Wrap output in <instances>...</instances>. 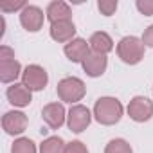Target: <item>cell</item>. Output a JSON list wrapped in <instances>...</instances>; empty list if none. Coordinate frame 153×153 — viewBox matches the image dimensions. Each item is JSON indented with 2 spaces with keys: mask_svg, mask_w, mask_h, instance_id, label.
I'll return each instance as SVG.
<instances>
[{
  "mask_svg": "<svg viewBox=\"0 0 153 153\" xmlns=\"http://www.w3.org/2000/svg\"><path fill=\"white\" fill-rule=\"evenodd\" d=\"M74 34H76V27H74L72 20H63V22L51 24V38L58 43L72 42Z\"/></svg>",
  "mask_w": 153,
  "mask_h": 153,
  "instance_id": "cell-13",
  "label": "cell"
},
{
  "mask_svg": "<svg viewBox=\"0 0 153 153\" xmlns=\"http://www.w3.org/2000/svg\"><path fill=\"white\" fill-rule=\"evenodd\" d=\"M58 97L63 101V103H78L83 99L85 92H87V87L85 83L79 79V78H63L59 83H58Z\"/></svg>",
  "mask_w": 153,
  "mask_h": 153,
  "instance_id": "cell-3",
  "label": "cell"
},
{
  "mask_svg": "<svg viewBox=\"0 0 153 153\" xmlns=\"http://www.w3.org/2000/svg\"><path fill=\"white\" fill-rule=\"evenodd\" d=\"M47 81H49V76H47V70L40 65H27L25 70L22 72V83L33 92H38V90H43L47 87Z\"/></svg>",
  "mask_w": 153,
  "mask_h": 153,
  "instance_id": "cell-4",
  "label": "cell"
},
{
  "mask_svg": "<svg viewBox=\"0 0 153 153\" xmlns=\"http://www.w3.org/2000/svg\"><path fill=\"white\" fill-rule=\"evenodd\" d=\"M92 121V115H90V110L83 105H74L70 110H68V115H67V124L70 128V131L74 133H81L88 128Z\"/></svg>",
  "mask_w": 153,
  "mask_h": 153,
  "instance_id": "cell-5",
  "label": "cell"
},
{
  "mask_svg": "<svg viewBox=\"0 0 153 153\" xmlns=\"http://www.w3.org/2000/svg\"><path fill=\"white\" fill-rule=\"evenodd\" d=\"M63 51H65V56L72 63H83L85 58L90 54V43H87L83 38H74L72 42L65 45Z\"/></svg>",
  "mask_w": 153,
  "mask_h": 153,
  "instance_id": "cell-10",
  "label": "cell"
},
{
  "mask_svg": "<svg viewBox=\"0 0 153 153\" xmlns=\"http://www.w3.org/2000/svg\"><path fill=\"white\" fill-rule=\"evenodd\" d=\"M65 153H88V149L81 140H72L65 146Z\"/></svg>",
  "mask_w": 153,
  "mask_h": 153,
  "instance_id": "cell-21",
  "label": "cell"
},
{
  "mask_svg": "<svg viewBox=\"0 0 153 153\" xmlns=\"http://www.w3.org/2000/svg\"><path fill=\"white\" fill-rule=\"evenodd\" d=\"M22 76V65L16 59L0 61V81L2 83H15Z\"/></svg>",
  "mask_w": 153,
  "mask_h": 153,
  "instance_id": "cell-16",
  "label": "cell"
},
{
  "mask_svg": "<svg viewBox=\"0 0 153 153\" xmlns=\"http://www.w3.org/2000/svg\"><path fill=\"white\" fill-rule=\"evenodd\" d=\"M144 43L137 36H124L117 43V56L126 65H137L144 58Z\"/></svg>",
  "mask_w": 153,
  "mask_h": 153,
  "instance_id": "cell-2",
  "label": "cell"
},
{
  "mask_svg": "<svg viewBox=\"0 0 153 153\" xmlns=\"http://www.w3.org/2000/svg\"><path fill=\"white\" fill-rule=\"evenodd\" d=\"M11 153H36V144L27 137H20L13 142Z\"/></svg>",
  "mask_w": 153,
  "mask_h": 153,
  "instance_id": "cell-18",
  "label": "cell"
},
{
  "mask_svg": "<svg viewBox=\"0 0 153 153\" xmlns=\"http://www.w3.org/2000/svg\"><path fill=\"white\" fill-rule=\"evenodd\" d=\"M105 153H133V149L124 139H112L106 144Z\"/></svg>",
  "mask_w": 153,
  "mask_h": 153,
  "instance_id": "cell-19",
  "label": "cell"
},
{
  "mask_svg": "<svg viewBox=\"0 0 153 153\" xmlns=\"http://www.w3.org/2000/svg\"><path fill=\"white\" fill-rule=\"evenodd\" d=\"M9 59H15V51L7 45H2L0 47V61H9Z\"/></svg>",
  "mask_w": 153,
  "mask_h": 153,
  "instance_id": "cell-24",
  "label": "cell"
},
{
  "mask_svg": "<svg viewBox=\"0 0 153 153\" xmlns=\"http://www.w3.org/2000/svg\"><path fill=\"white\" fill-rule=\"evenodd\" d=\"M128 115L135 123L149 121L151 115H153V101H149L148 97H142V96L133 97L128 105Z\"/></svg>",
  "mask_w": 153,
  "mask_h": 153,
  "instance_id": "cell-6",
  "label": "cell"
},
{
  "mask_svg": "<svg viewBox=\"0 0 153 153\" xmlns=\"http://www.w3.org/2000/svg\"><path fill=\"white\" fill-rule=\"evenodd\" d=\"M27 4L24 0H18V2H13V4H0V9L4 13H13V11H18V9H25Z\"/></svg>",
  "mask_w": 153,
  "mask_h": 153,
  "instance_id": "cell-23",
  "label": "cell"
},
{
  "mask_svg": "<svg viewBox=\"0 0 153 153\" xmlns=\"http://www.w3.org/2000/svg\"><path fill=\"white\" fill-rule=\"evenodd\" d=\"M7 99L11 105L18 106V108H24V106H29V103L33 101V96H31V90L24 85V83H13L7 92H6Z\"/></svg>",
  "mask_w": 153,
  "mask_h": 153,
  "instance_id": "cell-12",
  "label": "cell"
},
{
  "mask_svg": "<svg viewBox=\"0 0 153 153\" xmlns=\"http://www.w3.org/2000/svg\"><path fill=\"white\" fill-rule=\"evenodd\" d=\"M43 20L45 15L38 6H27L25 9L20 11V24L29 33H38L43 25Z\"/></svg>",
  "mask_w": 153,
  "mask_h": 153,
  "instance_id": "cell-7",
  "label": "cell"
},
{
  "mask_svg": "<svg viewBox=\"0 0 153 153\" xmlns=\"http://www.w3.org/2000/svg\"><path fill=\"white\" fill-rule=\"evenodd\" d=\"M142 43L148 45V47H153V25H149V27L144 31V34H142Z\"/></svg>",
  "mask_w": 153,
  "mask_h": 153,
  "instance_id": "cell-25",
  "label": "cell"
},
{
  "mask_svg": "<svg viewBox=\"0 0 153 153\" xmlns=\"http://www.w3.org/2000/svg\"><path fill=\"white\" fill-rule=\"evenodd\" d=\"M97 9L101 11V15L112 16L117 11V2H115V0H99V2H97Z\"/></svg>",
  "mask_w": 153,
  "mask_h": 153,
  "instance_id": "cell-20",
  "label": "cell"
},
{
  "mask_svg": "<svg viewBox=\"0 0 153 153\" xmlns=\"http://www.w3.org/2000/svg\"><path fill=\"white\" fill-rule=\"evenodd\" d=\"M45 16L49 18L51 24H56V22H63V20H70L72 16V11L68 7V4L61 2V0H54L47 6V11H45Z\"/></svg>",
  "mask_w": 153,
  "mask_h": 153,
  "instance_id": "cell-14",
  "label": "cell"
},
{
  "mask_svg": "<svg viewBox=\"0 0 153 153\" xmlns=\"http://www.w3.org/2000/svg\"><path fill=\"white\" fill-rule=\"evenodd\" d=\"M65 108L61 103H49L43 106L42 110V119L45 121V124L51 128V130H58L63 126L65 123Z\"/></svg>",
  "mask_w": 153,
  "mask_h": 153,
  "instance_id": "cell-9",
  "label": "cell"
},
{
  "mask_svg": "<svg viewBox=\"0 0 153 153\" xmlns=\"http://www.w3.org/2000/svg\"><path fill=\"white\" fill-rule=\"evenodd\" d=\"M135 6L144 16H153V0H137Z\"/></svg>",
  "mask_w": 153,
  "mask_h": 153,
  "instance_id": "cell-22",
  "label": "cell"
},
{
  "mask_svg": "<svg viewBox=\"0 0 153 153\" xmlns=\"http://www.w3.org/2000/svg\"><path fill=\"white\" fill-rule=\"evenodd\" d=\"M94 117L99 124L112 126L123 117V105L115 97H99L94 105Z\"/></svg>",
  "mask_w": 153,
  "mask_h": 153,
  "instance_id": "cell-1",
  "label": "cell"
},
{
  "mask_svg": "<svg viewBox=\"0 0 153 153\" xmlns=\"http://www.w3.org/2000/svg\"><path fill=\"white\" fill-rule=\"evenodd\" d=\"M88 43H90L92 52L105 54V56L114 49V40H112V38H110V34H108V33H105V31H97V33H94V34L90 36Z\"/></svg>",
  "mask_w": 153,
  "mask_h": 153,
  "instance_id": "cell-15",
  "label": "cell"
},
{
  "mask_svg": "<svg viewBox=\"0 0 153 153\" xmlns=\"http://www.w3.org/2000/svg\"><path fill=\"white\" fill-rule=\"evenodd\" d=\"M2 128L9 135H20L27 128V115L24 112H16V110L6 112L2 117Z\"/></svg>",
  "mask_w": 153,
  "mask_h": 153,
  "instance_id": "cell-8",
  "label": "cell"
},
{
  "mask_svg": "<svg viewBox=\"0 0 153 153\" xmlns=\"http://www.w3.org/2000/svg\"><path fill=\"white\" fill-rule=\"evenodd\" d=\"M65 142L61 137L54 135V137H47L42 144H40V153H65Z\"/></svg>",
  "mask_w": 153,
  "mask_h": 153,
  "instance_id": "cell-17",
  "label": "cell"
},
{
  "mask_svg": "<svg viewBox=\"0 0 153 153\" xmlns=\"http://www.w3.org/2000/svg\"><path fill=\"white\" fill-rule=\"evenodd\" d=\"M81 65H83V70L87 72V76H90V78H99V76H103L105 70H106L108 59H106L105 54L90 52Z\"/></svg>",
  "mask_w": 153,
  "mask_h": 153,
  "instance_id": "cell-11",
  "label": "cell"
}]
</instances>
